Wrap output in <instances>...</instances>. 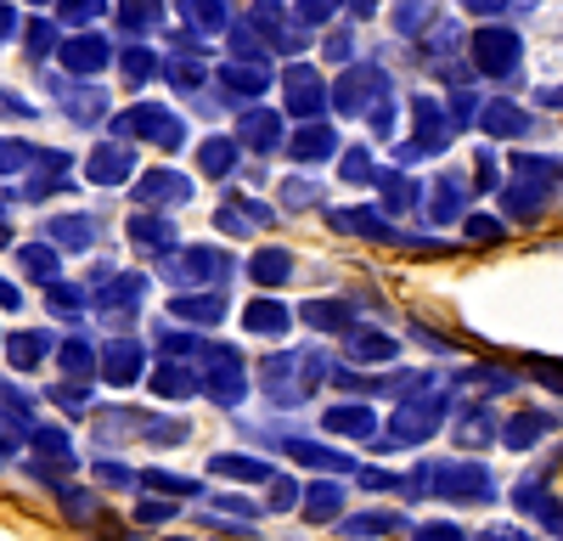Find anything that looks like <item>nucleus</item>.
Here are the masks:
<instances>
[{
  "label": "nucleus",
  "instance_id": "0eeeda50",
  "mask_svg": "<svg viewBox=\"0 0 563 541\" xmlns=\"http://www.w3.org/2000/svg\"><path fill=\"white\" fill-rule=\"evenodd\" d=\"M305 322H316V328H350V305L316 299V305H305Z\"/></svg>",
  "mask_w": 563,
  "mask_h": 541
},
{
  "label": "nucleus",
  "instance_id": "412c9836",
  "mask_svg": "<svg viewBox=\"0 0 563 541\" xmlns=\"http://www.w3.org/2000/svg\"><path fill=\"white\" fill-rule=\"evenodd\" d=\"M63 361H68V367H74V373H85V367H90V344H79V339H74Z\"/></svg>",
  "mask_w": 563,
  "mask_h": 541
},
{
  "label": "nucleus",
  "instance_id": "f3484780",
  "mask_svg": "<svg viewBox=\"0 0 563 541\" xmlns=\"http://www.w3.org/2000/svg\"><path fill=\"white\" fill-rule=\"evenodd\" d=\"M23 265H29V277H40V283H57V265H52V249H23Z\"/></svg>",
  "mask_w": 563,
  "mask_h": 541
},
{
  "label": "nucleus",
  "instance_id": "7ed1b4c3",
  "mask_svg": "<svg viewBox=\"0 0 563 541\" xmlns=\"http://www.w3.org/2000/svg\"><path fill=\"white\" fill-rule=\"evenodd\" d=\"M552 429V418L547 412H519L507 423V445H519V451H530V445H541V434Z\"/></svg>",
  "mask_w": 563,
  "mask_h": 541
},
{
  "label": "nucleus",
  "instance_id": "f03ea898",
  "mask_svg": "<svg viewBox=\"0 0 563 541\" xmlns=\"http://www.w3.org/2000/svg\"><path fill=\"white\" fill-rule=\"evenodd\" d=\"M429 479H440V490L456 496V503H490V468L479 463H440L429 468Z\"/></svg>",
  "mask_w": 563,
  "mask_h": 541
},
{
  "label": "nucleus",
  "instance_id": "1a4fd4ad",
  "mask_svg": "<svg viewBox=\"0 0 563 541\" xmlns=\"http://www.w3.org/2000/svg\"><path fill=\"white\" fill-rule=\"evenodd\" d=\"M169 310H175V316H186V322H220V310H225V305H220V299H209V294H198V299H175Z\"/></svg>",
  "mask_w": 563,
  "mask_h": 541
},
{
  "label": "nucleus",
  "instance_id": "aec40b11",
  "mask_svg": "<svg viewBox=\"0 0 563 541\" xmlns=\"http://www.w3.org/2000/svg\"><path fill=\"white\" fill-rule=\"evenodd\" d=\"M52 305H57V310H79V305H85V294H79V288H68V283H52Z\"/></svg>",
  "mask_w": 563,
  "mask_h": 541
},
{
  "label": "nucleus",
  "instance_id": "6e6552de",
  "mask_svg": "<svg viewBox=\"0 0 563 541\" xmlns=\"http://www.w3.org/2000/svg\"><path fill=\"white\" fill-rule=\"evenodd\" d=\"M45 350H52V339H45V333H18L12 339V361H18V367H40Z\"/></svg>",
  "mask_w": 563,
  "mask_h": 541
},
{
  "label": "nucleus",
  "instance_id": "39448f33",
  "mask_svg": "<svg viewBox=\"0 0 563 541\" xmlns=\"http://www.w3.org/2000/svg\"><path fill=\"white\" fill-rule=\"evenodd\" d=\"M327 429L333 434H372V412L366 406H333V412H327Z\"/></svg>",
  "mask_w": 563,
  "mask_h": 541
},
{
  "label": "nucleus",
  "instance_id": "6ab92c4d",
  "mask_svg": "<svg viewBox=\"0 0 563 541\" xmlns=\"http://www.w3.org/2000/svg\"><path fill=\"white\" fill-rule=\"evenodd\" d=\"M417 541H467V536H462L456 525H445V519H440V525H422V530H417Z\"/></svg>",
  "mask_w": 563,
  "mask_h": 541
},
{
  "label": "nucleus",
  "instance_id": "4468645a",
  "mask_svg": "<svg viewBox=\"0 0 563 541\" xmlns=\"http://www.w3.org/2000/svg\"><path fill=\"white\" fill-rule=\"evenodd\" d=\"M288 270H294V265H288V254H276V249L254 260V277H260V283H288Z\"/></svg>",
  "mask_w": 563,
  "mask_h": 541
},
{
  "label": "nucleus",
  "instance_id": "ddd939ff",
  "mask_svg": "<svg viewBox=\"0 0 563 541\" xmlns=\"http://www.w3.org/2000/svg\"><path fill=\"white\" fill-rule=\"evenodd\" d=\"M456 440H462V445H485V440H490V412H485V406H474V412L462 418Z\"/></svg>",
  "mask_w": 563,
  "mask_h": 541
},
{
  "label": "nucleus",
  "instance_id": "4be33fe9",
  "mask_svg": "<svg viewBox=\"0 0 563 541\" xmlns=\"http://www.w3.org/2000/svg\"><path fill=\"white\" fill-rule=\"evenodd\" d=\"M169 514H175V508H169V503H147V508H141V519H147V525H164V519H169Z\"/></svg>",
  "mask_w": 563,
  "mask_h": 541
},
{
  "label": "nucleus",
  "instance_id": "9d476101",
  "mask_svg": "<svg viewBox=\"0 0 563 541\" xmlns=\"http://www.w3.org/2000/svg\"><path fill=\"white\" fill-rule=\"evenodd\" d=\"M395 350H400V344L384 339V333H355V350H350V355H355V361H395Z\"/></svg>",
  "mask_w": 563,
  "mask_h": 541
},
{
  "label": "nucleus",
  "instance_id": "20e7f679",
  "mask_svg": "<svg viewBox=\"0 0 563 541\" xmlns=\"http://www.w3.org/2000/svg\"><path fill=\"white\" fill-rule=\"evenodd\" d=\"M135 373H141V344H108V378L130 384Z\"/></svg>",
  "mask_w": 563,
  "mask_h": 541
},
{
  "label": "nucleus",
  "instance_id": "5701e85b",
  "mask_svg": "<svg viewBox=\"0 0 563 541\" xmlns=\"http://www.w3.org/2000/svg\"><path fill=\"white\" fill-rule=\"evenodd\" d=\"M0 305H18V294H12L7 283H0Z\"/></svg>",
  "mask_w": 563,
  "mask_h": 541
},
{
  "label": "nucleus",
  "instance_id": "9b49d317",
  "mask_svg": "<svg viewBox=\"0 0 563 541\" xmlns=\"http://www.w3.org/2000/svg\"><path fill=\"white\" fill-rule=\"evenodd\" d=\"M209 468H214V474H231V479H271V468H265L260 457H214Z\"/></svg>",
  "mask_w": 563,
  "mask_h": 541
},
{
  "label": "nucleus",
  "instance_id": "f257e3e1",
  "mask_svg": "<svg viewBox=\"0 0 563 541\" xmlns=\"http://www.w3.org/2000/svg\"><path fill=\"white\" fill-rule=\"evenodd\" d=\"M440 418H445V395H422L389 418V440H378V445H422L440 429Z\"/></svg>",
  "mask_w": 563,
  "mask_h": 541
},
{
  "label": "nucleus",
  "instance_id": "423d86ee",
  "mask_svg": "<svg viewBox=\"0 0 563 541\" xmlns=\"http://www.w3.org/2000/svg\"><path fill=\"white\" fill-rule=\"evenodd\" d=\"M389 530H406L400 514H355L344 519V536H389Z\"/></svg>",
  "mask_w": 563,
  "mask_h": 541
},
{
  "label": "nucleus",
  "instance_id": "a211bd4d",
  "mask_svg": "<svg viewBox=\"0 0 563 541\" xmlns=\"http://www.w3.org/2000/svg\"><path fill=\"white\" fill-rule=\"evenodd\" d=\"M147 485H153V490H164V496H186V490H198L192 479H180V474H158V468L147 474Z\"/></svg>",
  "mask_w": 563,
  "mask_h": 541
},
{
  "label": "nucleus",
  "instance_id": "dca6fc26",
  "mask_svg": "<svg viewBox=\"0 0 563 541\" xmlns=\"http://www.w3.org/2000/svg\"><path fill=\"white\" fill-rule=\"evenodd\" d=\"M153 389H158V395H169V400H186V395H192V378H186L180 367H164V373L153 378Z\"/></svg>",
  "mask_w": 563,
  "mask_h": 541
},
{
  "label": "nucleus",
  "instance_id": "f8f14e48",
  "mask_svg": "<svg viewBox=\"0 0 563 541\" xmlns=\"http://www.w3.org/2000/svg\"><path fill=\"white\" fill-rule=\"evenodd\" d=\"M249 328L254 333H282V328H288V310H276V299H260L249 310Z\"/></svg>",
  "mask_w": 563,
  "mask_h": 541
},
{
  "label": "nucleus",
  "instance_id": "2eb2a0df",
  "mask_svg": "<svg viewBox=\"0 0 563 541\" xmlns=\"http://www.w3.org/2000/svg\"><path fill=\"white\" fill-rule=\"evenodd\" d=\"M339 508V485H316L310 496H305V519H327Z\"/></svg>",
  "mask_w": 563,
  "mask_h": 541
}]
</instances>
